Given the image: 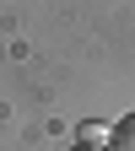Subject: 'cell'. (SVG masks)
<instances>
[{
  "mask_svg": "<svg viewBox=\"0 0 135 151\" xmlns=\"http://www.w3.org/2000/svg\"><path fill=\"white\" fill-rule=\"evenodd\" d=\"M108 151H135V113H124V119L113 124V140H108Z\"/></svg>",
  "mask_w": 135,
  "mask_h": 151,
  "instance_id": "cell-1",
  "label": "cell"
},
{
  "mask_svg": "<svg viewBox=\"0 0 135 151\" xmlns=\"http://www.w3.org/2000/svg\"><path fill=\"white\" fill-rule=\"evenodd\" d=\"M76 135H81V146H103V151H108V140H113V129H108V124H81Z\"/></svg>",
  "mask_w": 135,
  "mask_h": 151,
  "instance_id": "cell-2",
  "label": "cell"
},
{
  "mask_svg": "<svg viewBox=\"0 0 135 151\" xmlns=\"http://www.w3.org/2000/svg\"><path fill=\"white\" fill-rule=\"evenodd\" d=\"M70 151H103V146H81V140H76V146H70Z\"/></svg>",
  "mask_w": 135,
  "mask_h": 151,
  "instance_id": "cell-3",
  "label": "cell"
}]
</instances>
